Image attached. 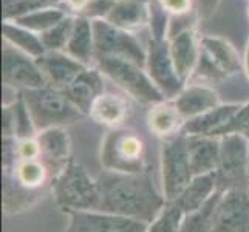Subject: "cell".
<instances>
[{"instance_id":"obj_1","label":"cell","mask_w":249,"mask_h":232,"mask_svg":"<svg viewBox=\"0 0 249 232\" xmlns=\"http://www.w3.org/2000/svg\"><path fill=\"white\" fill-rule=\"evenodd\" d=\"M99 211L149 223L164 208L166 198L153 186L149 170L141 174H118L104 170L98 177Z\"/></svg>"},{"instance_id":"obj_2","label":"cell","mask_w":249,"mask_h":232,"mask_svg":"<svg viewBox=\"0 0 249 232\" xmlns=\"http://www.w3.org/2000/svg\"><path fill=\"white\" fill-rule=\"evenodd\" d=\"M51 194L64 212L99 211L101 195L98 181L79 162L70 160L51 181Z\"/></svg>"},{"instance_id":"obj_3","label":"cell","mask_w":249,"mask_h":232,"mask_svg":"<svg viewBox=\"0 0 249 232\" xmlns=\"http://www.w3.org/2000/svg\"><path fill=\"white\" fill-rule=\"evenodd\" d=\"M20 93L31 113L37 133L51 127L73 124L82 116V111L67 98V94L51 85Z\"/></svg>"},{"instance_id":"obj_4","label":"cell","mask_w":249,"mask_h":232,"mask_svg":"<svg viewBox=\"0 0 249 232\" xmlns=\"http://www.w3.org/2000/svg\"><path fill=\"white\" fill-rule=\"evenodd\" d=\"M101 164L118 174H141L147 170L144 143L138 135L124 128H111L101 147Z\"/></svg>"},{"instance_id":"obj_5","label":"cell","mask_w":249,"mask_h":232,"mask_svg":"<svg viewBox=\"0 0 249 232\" xmlns=\"http://www.w3.org/2000/svg\"><path fill=\"white\" fill-rule=\"evenodd\" d=\"M96 64L102 74L108 76L115 84H118L140 102L155 106L166 101L164 94L153 84L145 68L140 67L138 64L127 61V59L104 56L96 57Z\"/></svg>"},{"instance_id":"obj_6","label":"cell","mask_w":249,"mask_h":232,"mask_svg":"<svg viewBox=\"0 0 249 232\" xmlns=\"http://www.w3.org/2000/svg\"><path fill=\"white\" fill-rule=\"evenodd\" d=\"M192 178L186 135L177 133L166 138L161 145V181L166 201L177 200Z\"/></svg>"},{"instance_id":"obj_7","label":"cell","mask_w":249,"mask_h":232,"mask_svg":"<svg viewBox=\"0 0 249 232\" xmlns=\"http://www.w3.org/2000/svg\"><path fill=\"white\" fill-rule=\"evenodd\" d=\"M249 184V141L242 133L220 138V161L217 167L218 191L226 192Z\"/></svg>"},{"instance_id":"obj_8","label":"cell","mask_w":249,"mask_h":232,"mask_svg":"<svg viewBox=\"0 0 249 232\" xmlns=\"http://www.w3.org/2000/svg\"><path fill=\"white\" fill-rule=\"evenodd\" d=\"M91 25L94 36V59L102 56L119 57L145 68L147 51L140 45L132 33L116 28L106 19H94L91 20Z\"/></svg>"},{"instance_id":"obj_9","label":"cell","mask_w":249,"mask_h":232,"mask_svg":"<svg viewBox=\"0 0 249 232\" xmlns=\"http://www.w3.org/2000/svg\"><path fill=\"white\" fill-rule=\"evenodd\" d=\"M200 61L192 76L220 81L235 74L242 68L238 53L225 39L203 36L200 39Z\"/></svg>"},{"instance_id":"obj_10","label":"cell","mask_w":249,"mask_h":232,"mask_svg":"<svg viewBox=\"0 0 249 232\" xmlns=\"http://www.w3.org/2000/svg\"><path fill=\"white\" fill-rule=\"evenodd\" d=\"M2 82L17 91L42 89L48 85L36 59L6 42L2 50Z\"/></svg>"},{"instance_id":"obj_11","label":"cell","mask_w":249,"mask_h":232,"mask_svg":"<svg viewBox=\"0 0 249 232\" xmlns=\"http://www.w3.org/2000/svg\"><path fill=\"white\" fill-rule=\"evenodd\" d=\"M147 61L145 71L153 84L161 90L166 99H175L184 89V82L179 79L177 68L170 53L169 39L155 40L150 39L147 45Z\"/></svg>"},{"instance_id":"obj_12","label":"cell","mask_w":249,"mask_h":232,"mask_svg":"<svg viewBox=\"0 0 249 232\" xmlns=\"http://www.w3.org/2000/svg\"><path fill=\"white\" fill-rule=\"evenodd\" d=\"M65 232H145L147 223L104 211H68Z\"/></svg>"},{"instance_id":"obj_13","label":"cell","mask_w":249,"mask_h":232,"mask_svg":"<svg viewBox=\"0 0 249 232\" xmlns=\"http://www.w3.org/2000/svg\"><path fill=\"white\" fill-rule=\"evenodd\" d=\"M212 232H249V191L235 187L221 194L213 212Z\"/></svg>"},{"instance_id":"obj_14","label":"cell","mask_w":249,"mask_h":232,"mask_svg":"<svg viewBox=\"0 0 249 232\" xmlns=\"http://www.w3.org/2000/svg\"><path fill=\"white\" fill-rule=\"evenodd\" d=\"M36 62L48 85L62 91L87 68V65L68 56L65 51H47L42 57L36 59Z\"/></svg>"},{"instance_id":"obj_15","label":"cell","mask_w":249,"mask_h":232,"mask_svg":"<svg viewBox=\"0 0 249 232\" xmlns=\"http://www.w3.org/2000/svg\"><path fill=\"white\" fill-rule=\"evenodd\" d=\"M36 140L40 145V160L48 172L54 170V177L70 161L71 141L64 127H51L37 133Z\"/></svg>"},{"instance_id":"obj_16","label":"cell","mask_w":249,"mask_h":232,"mask_svg":"<svg viewBox=\"0 0 249 232\" xmlns=\"http://www.w3.org/2000/svg\"><path fill=\"white\" fill-rule=\"evenodd\" d=\"M169 44L177 73L179 79L186 84L192 77L196 65H198L201 53L200 40L196 39V33L194 27L175 34L174 37L169 39Z\"/></svg>"},{"instance_id":"obj_17","label":"cell","mask_w":249,"mask_h":232,"mask_svg":"<svg viewBox=\"0 0 249 232\" xmlns=\"http://www.w3.org/2000/svg\"><path fill=\"white\" fill-rule=\"evenodd\" d=\"M102 90H104V81L99 68L87 67L64 90V93L82 111V115H90L94 101L102 94Z\"/></svg>"},{"instance_id":"obj_18","label":"cell","mask_w":249,"mask_h":232,"mask_svg":"<svg viewBox=\"0 0 249 232\" xmlns=\"http://www.w3.org/2000/svg\"><path fill=\"white\" fill-rule=\"evenodd\" d=\"M187 155L194 177L217 172L220 161V138L213 136H186Z\"/></svg>"},{"instance_id":"obj_19","label":"cell","mask_w":249,"mask_h":232,"mask_svg":"<svg viewBox=\"0 0 249 232\" xmlns=\"http://www.w3.org/2000/svg\"><path fill=\"white\" fill-rule=\"evenodd\" d=\"M174 106L184 121H189V119L218 107L220 98L213 89L208 87V85L196 84L191 85V87H184L183 91L174 99Z\"/></svg>"},{"instance_id":"obj_20","label":"cell","mask_w":249,"mask_h":232,"mask_svg":"<svg viewBox=\"0 0 249 232\" xmlns=\"http://www.w3.org/2000/svg\"><path fill=\"white\" fill-rule=\"evenodd\" d=\"M14 169H3L2 204L6 215L27 211L42 200L40 189H28L22 186L19 179L16 178Z\"/></svg>"},{"instance_id":"obj_21","label":"cell","mask_w":249,"mask_h":232,"mask_svg":"<svg viewBox=\"0 0 249 232\" xmlns=\"http://www.w3.org/2000/svg\"><path fill=\"white\" fill-rule=\"evenodd\" d=\"M150 0H116L106 20L116 28L133 33L149 25Z\"/></svg>"},{"instance_id":"obj_22","label":"cell","mask_w":249,"mask_h":232,"mask_svg":"<svg viewBox=\"0 0 249 232\" xmlns=\"http://www.w3.org/2000/svg\"><path fill=\"white\" fill-rule=\"evenodd\" d=\"M240 106L242 104H220L218 107L186 121L179 133L186 136H215L235 115Z\"/></svg>"},{"instance_id":"obj_23","label":"cell","mask_w":249,"mask_h":232,"mask_svg":"<svg viewBox=\"0 0 249 232\" xmlns=\"http://www.w3.org/2000/svg\"><path fill=\"white\" fill-rule=\"evenodd\" d=\"M65 53L87 67L91 59H94V36L90 19L84 16L74 17L73 31L65 47Z\"/></svg>"},{"instance_id":"obj_24","label":"cell","mask_w":249,"mask_h":232,"mask_svg":"<svg viewBox=\"0 0 249 232\" xmlns=\"http://www.w3.org/2000/svg\"><path fill=\"white\" fill-rule=\"evenodd\" d=\"M183 116L178 113L174 102H160L152 106L147 113V125L152 133L161 138H170V136L179 133L184 125Z\"/></svg>"},{"instance_id":"obj_25","label":"cell","mask_w":249,"mask_h":232,"mask_svg":"<svg viewBox=\"0 0 249 232\" xmlns=\"http://www.w3.org/2000/svg\"><path fill=\"white\" fill-rule=\"evenodd\" d=\"M218 191L217 186V172L206 175L194 177L192 181L187 184L183 194L178 196L177 201L186 214L200 209L211 196Z\"/></svg>"},{"instance_id":"obj_26","label":"cell","mask_w":249,"mask_h":232,"mask_svg":"<svg viewBox=\"0 0 249 232\" xmlns=\"http://www.w3.org/2000/svg\"><path fill=\"white\" fill-rule=\"evenodd\" d=\"M128 111V104L125 102L124 98L116 96V94H104L94 101V104L90 110V116L99 124L108 125L111 128H116L118 125H121Z\"/></svg>"},{"instance_id":"obj_27","label":"cell","mask_w":249,"mask_h":232,"mask_svg":"<svg viewBox=\"0 0 249 232\" xmlns=\"http://www.w3.org/2000/svg\"><path fill=\"white\" fill-rule=\"evenodd\" d=\"M2 34L5 42L16 47L17 50L23 51L25 54L31 56L33 59H39L47 53V48L40 40V36L23 27H19L11 20H3Z\"/></svg>"},{"instance_id":"obj_28","label":"cell","mask_w":249,"mask_h":232,"mask_svg":"<svg viewBox=\"0 0 249 232\" xmlns=\"http://www.w3.org/2000/svg\"><path fill=\"white\" fill-rule=\"evenodd\" d=\"M67 17L65 11L61 10V8L56 6H50V8H44V10L30 13L27 16L17 17V19L11 20L14 23H17L19 27L27 28L36 34H42L48 31L50 28H53L54 25H57L61 20H64Z\"/></svg>"},{"instance_id":"obj_29","label":"cell","mask_w":249,"mask_h":232,"mask_svg":"<svg viewBox=\"0 0 249 232\" xmlns=\"http://www.w3.org/2000/svg\"><path fill=\"white\" fill-rule=\"evenodd\" d=\"M221 191H217L200 209L186 214L179 232H212L213 212L221 198Z\"/></svg>"},{"instance_id":"obj_30","label":"cell","mask_w":249,"mask_h":232,"mask_svg":"<svg viewBox=\"0 0 249 232\" xmlns=\"http://www.w3.org/2000/svg\"><path fill=\"white\" fill-rule=\"evenodd\" d=\"M184 215L186 212L178 204L177 200L166 201L164 208L147 225V231L145 232H179Z\"/></svg>"},{"instance_id":"obj_31","label":"cell","mask_w":249,"mask_h":232,"mask_svg":"<svg viewBox=\"0 0 249 232\" xmlns=\"http://www.w3.org/2000/svg\"><path fill=\"white\" fill-rule=\"evenodd\" d=\"M14 174L22 186L28 189H40L48 178V169L42 160H28L17 162Z\"/></svg>"},{"instance_id":"obj_32","label":"cell","mask_w":249,"mask_h":232,"mask_svg":"<svg viewBox=\"0 0 249 232\" xmlns=\"http://www.w3.org/2000/svg\"><path fill=\"white\" fill-rule=\"evenodd\" d=\"M13 113H14V138L16 140H27V138H36L37 130L33 123L31 113L25 104V99L22 93L19 91L16 102L11 104Z\"/></svg>"},{"instance_id":"obj_33","label":"cell","mask_w":249,"mask_h":232,"mask_svg":"<svg viewBox=\"0 0 249 232\" xmlns=\"http://www.w3.org/2000/svg\"><path fill=\"white\" fill-rule=\"evenodd\" d=\"M73 25H74V17L67 16L64 20L54 25L53 28L39 34L47 51H65L68 39H70V34L73 31Z\"/></svg>"},{"instance_id":"obj_34","label":"cell","mask_w":249,"mask_h":232,"mask_svg":"<svg viewBox=\"0 0 249 232\" xmlns=\"http://www.w3.org/2000/svg\"><path fill=\"white\" fill-rule=\"evenodd\" d=\"M3 2V20H14L17 17L30 13L54 6V0H2Z\"/></svg>"},{"instance_id":"obj_35","label":"cell","mask_w":249,"mask_h":232,"mask_svg":"<svg viewBox=\"0 0 249 232\" xmlns=\"http://www.w3.org/2000/svg\"><path fill=\"white\" fill-rule=\"evenodd\" d=\"M149 27L152 31V39L166 40L167 28H169V14L160 5L158 0H150V19Z\"/></svg>"},{"instance_id":"obj_36","label":"cell","mask_w":249,"mask_h":232,"mask_svg":"<svg viewBox=\"0 0 249 232\" xmlns=\"http://www.w3.org/2000/svg\"><path fill=\"white\" fill-rule=\"evenodd\" d=\"M231 133H249V101L240 106V108L235 111V115L229 119V123L221 128V130L213 136V138H221Z\"/></svg>"},{"instance_id":"obj_37","label":"cell","mask_w":249,"mask_h":232,"mask_svg":"<svg viewBox=\"0 0 249 232\" xmlns=\"http://www.w3.org/2000/svg\"><path fill=\"white\" fill-rule=\"evenodd\" d=\"M115 3L116 0H90L87 8H85L81 16L87 17L90 20L106 19L107 14L111 11V8L115 6Z\"/></svg>"},{"instance_id":"obj_38","label":"cell","mask_w":249,"mask_h":232,"mask_svg":"<svg viewBox=\"0 0 249 232\" xmlns=\"http://www.w3.org/2000/svg\"><path fill=\"white\" fill-rule=\"evenodd\" d=\"M17 157L19 161L40 160V145L36 138L17 140Z\"/></svg>"},{"instance_id":"obj_39","label":"cell","mask_w":249,"mask_h":232,"mask_svg":"<svg viewBox=\"0 0 249 232\" xmlns=\"http://www.w3.org/2000/svg\"><path fill=\"white\" fill-rule=\"evenodd\" d=\"M166 13L175 17L187 16L192 11V0H158Z\"/></svg>"},{"instance_id":"obj_40","label":"cell","mask_w":249,"mask_h":232,"mask_svg":"<svg viewBox=\"0 0 249 232\" xmlns=\"http://www.w3.org/2000/svg\"><path fill=\"white\" fill-rule=\"evenodd\" d=\"M2 138H14V113L11 104L2 107Z\"/></svg>"},{"instance_id":"obj_41","label":"cell","mask_w":249,"mask_h":232,"mask_svg":"<svg viewBox=\"0 0 249 232\" xmlns=\"http://www.w3.org/2000/svg\"><path fill=\"white\" fill-rule=\"evenodd\" d=\"M198 3V17L200 19H209L215 11L220 0H196Z\"/></svg>"},{"instance_id":"obj_42","label":"cell","mask_w":249,"mask_h":232,"mask_svg":"<svg viewBox=\"0 0 249 232\" xmlns=\"http://www.w3.org/2000/svg\"><path fill=\"white\" fill-rule=\"evenodd\" d=\"M90 0H65V3L68 5V8H71L73 11L78 13V16H81L84 13V10L87 8Z\"/></svg>"},{"instance_id":"obj_43","label":"cell","mask_w":249,"mask_h":232,"mask_svg":"<svg viewBox=\"0 0 249 232\" xmlns=\"http://www.w3.org/2000/svg\"><path fill=\"white\" fill-rule=\"evenodd\" d=\"M245 68H246V74L249 79V40H248V48H246V56H245Z\"/></svg>"},{"instance_id":"obj_44","label":"cell","mask_w":249,"mask_h":232,"mask_svg":"<svg viewBox=\"0 0 249 232\" xmlns=\"http://www.w3.org/2000/svg\"><path fill=\"white\" fill-rule=\"evenodd\" d=\"M248 14H249V8H248Z\"/></svg>"},{"instance_id":"obj_45","label":"cell","mask_w":249,"mask_h":232,"mask_svg":"<svg viewBox=\"0 0 249 232\" xmlns=\"http://www.w3.org/2000/svg\"><path fill=\"white\" fill-rule=\"evenodd\" d=\"M54 2H59V0H54Z\"/></svg>"}]
</instances>
